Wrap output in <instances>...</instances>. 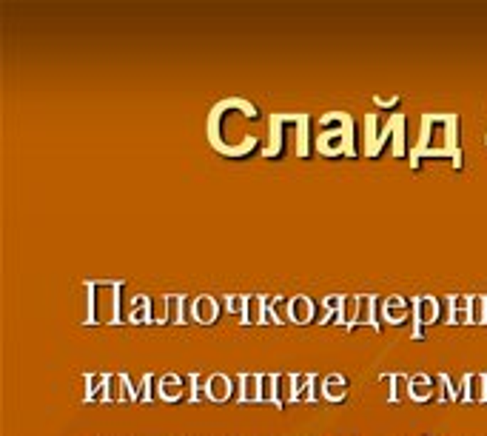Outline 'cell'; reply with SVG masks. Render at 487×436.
Segmentation results:
<instances>
[{"instance_id": "14", "label": "cell", "mask_w": 487, "mask_h": 436, "mask_svg": "<svg viewBox=\"0 0 487 436\" xmlns=\"http://www.w3.org/2000/svg\"><path fill=\"white\" fill-rule=\"evenodd\" d=\"M447 305H450V322L456 325H465V322H473V297H447Z\"/></svg>"}, {"instance_id": "3", "label": "cell", "mask_w": 487, "mask_h": 436, "mask_svg": "<svg viewBox=\"0 0 487 436\" xmlns=\"http://www.w3.org/2000/svg\"><path fill=\"white\" fill-rule=\"evenodd\" d=\"M410 305H413V328H410V336L413 339H422L424 336L422 328L424 325H433L439 320L442 302L436 297H416V299H410Z\"/></svg>"}, {"instance_id": "17", "label": "cell", "mask_w": 487, "mask_h": 436, "mask_svg": "<svg viewBox=\"0 0 487 436\" xmlns=\"http://www.w3.org/2000/svg\"><path fill=\"white\" fill-rule=\"evenodd\" d=\"M436 382L442 385V391H439V396H436L439 402H447V399H450V402H456V399L462 402V382L456 385V382L447 377V373H439V377H436Z\"/></svg>"}, {"instance_id": "21", "label": "cell", "mask_w": 487, "mask_h": 436, "mask_svg": "<svg viewBox=\"0 0 487 436\" xmlns=\"http://www.w3.org/2000/svg\"><path fill=\"white\" fill-rule=\"evenodd\" d=\"M168 320L171 322H186V297H179V294L168 297Z\"/></svg>"}, {"instance_id": "16", "label": "cell", "mask_w": 487, "mask_h": 436, "mask_svg": "<svg viewBox=\"0 0 487 436\" xmlns=\"http://www.w3.org/2000/svg\"><path fill=\"white\" fill-rule=\"evenodd\" d=\"M388 382H390V394H388L390 402H399V399L410 396V377L408 373H390Z\"/></svg>"}, {"instance_id": "5", "label": "cell", "mask_w": 487, "mask_h": 436, "mask_svg": "<svg viewBox=\"0 0 487 436\" xmlns=\"http://www.w3.org/2000/svg\"><path fill=\"white\" fill-rule=\"evenodd\" d=\"M191 317H194L197 322H202V325H214L217 317H220V302H217V297H208V294L194 297V302H191Z\"/></svg>"}, {"instance_id": "6", "label": "cell", "mask_w": 487, "mask_h": 436, "mask_svg": "<svg viewBox=\"0 0 487 436\" xmlns=\"http://www.w3.org/2000/svg\"><path fill=\"white\" fill-rule=\"evenodd\" d=\"M376 305H379V297H374V294L359 297V311H356L353 328H356V325H371L374 331H379L382 325H379V320H376ZM353 328H351V331H353Z\"/></svg>"}, {"instance_id": "15", "label": "cell", "mask_w": 487, "mask_h": 436, "mask_svg": "<svg viewBox=\"0 0 487 436\" xmlns=\"http://www.w3.org/2000/svg\"><path fill=\"white\" fill-rule=\"evenodd\" d=\"M433 396H439L436 388H433V380L428 377V373H413V377H410V399L428 402Z\"/></svg>"}, {"instance_id": "20", "label": "cell", "mask_w": 487, "mask_h": 436, "mask_svg": "<svg viewBox=\"0 0 487 436\" xmlns=\"http://www.w3.org/2000/svg\"><path fill=\"white\" fill-rule=\"evenodd\" d=\"M186 382L191 385V391H189V402H200V399L208 396V382H202L200 373H189Z\"/></svg>"}, {"instance_id": "11", "label": "cell", "mask_w": 487, "mask_h": 436, "mask_svg": "<svg viewBox=\"0 0 487 436\" xmlns=\"http://www.w3.org/2000/svg\"><path fill=\"white\" fill-rule=\"evenodd\" d=\"M126 317H129V322H154V302H151V297H145V294L131 297Z\"/></svg>"}, {"instance_id": "19", "label": "cell", "mask_w": 487, "mask_h": 436, "mask_svg": "<svg viewBox=\"0 0 487 436\" xmlns=\"http://www.w3.org/2000/svg\"><path fill=\"white\" fill-rule=\"evenodd\" d=\"M262 311H265V297H248L242 322H262Z\"/></svg>"}, {"instance_id": "25", "label": "cell", "mask_w": 487, "mask_h": 436, "mask_svg": "<svg viewBox=\"0 0 487 436\" xmlns=\"http://www.w3.org/2000/svg\"><path fill=\"white\" fill-rule=\"evenodd\" d=\"M487 320V297H473V322Z\"/></svg>"}, {"instance_id": "12", "label": "cell", "mask_w": 487, "mask_h": 436, "mask_svg": "<svg viewBox=\"0 0 487 436\" xmlns=\"http://www.w3.org/2000/svg\"><path fill=\"white\" fill-rule=\"evenodd\" d=\"M205 382H208V399H214V402L231 399V394H234V380L228 377V373H211Z\"/></svg>"}, {"instance_id": "27", "label": "cell", "mask_w": 487, "mask_h": 436, "mask_svg": "<svg viewBox=\"0 0 487 436\" xmlns=\"http://www.w3.org/2000/svg\"><path fill=\"white\" fill-rule=\"evenodd\" d=\"M376 103H379V106H397L399 98H376Z\"/></svg>"}, {"instance_id": "10", "label": "cell", "mask_w": 487, "mask_h": 436, "mask_svg": "<svg viewBox=\"0 0 487 436\" xmlns=\"http://www.w3.org/2000/svg\"><path fill=\"white\" fill-rule=\"evenodd\" d=\"M484 402L487 399V382L484 373H465L462 377V402Z\"/></svg>"}, {"instance_id": "22", "label": "cell", "mask_w": 487, "mask_h": 436, "mask_svg": "<svg viewBox=\"0 0 487 436\" xmlns=\"http://www.w3.org/2000/svg\"><path fill=\"white\" fill-rule=\"evenodd\" d=\"M106 402H120L123 399V377H109L106 380V394H103Z\"/></svg>"}, {"instance_id": "28", "label": "cell", "mask_w": 487, "mask_h": 436, "mask_svg": "<svg viewBox=\"0 0 487 436\" xmlns=\"http://www.w3.org/2000/svg\"><path fill=\"white\" fill-rule=\"evenodd\" d=\"M484 382H487V373H484Z\"/></svg>"}, {"instance_id": "24", "label": "cell", "mask_w": 487, "mask_h": 436, "mask_svg": "<svg viewBox=\"0 0 487 436\" xmlns=\"http://www.w3.org/2000/svg\"><path fill=\"white\" fill-rule=\"evenodd\" d=\"M246 302L248 297H225V311H231V314H246Z\"/></svg>"}, {"instance_id": "1", "label": "cell", "mask_w": 487, "mask_h": 436, "mask_svg": "<svg viewBox=\"0 0 487 436\" xmlns=\"http://www.w3.org/2000/svg\"><path fill=\"white\" fill-rule=\"evenodd\" d=\"M422 154L428 157H453V163L459 166L462 151H459V117L456 114H424L422 117V132L419 143L413 148V163H419Z\"/></svg>"}, {"instance_id": "7", "label": "cell", "mask_w": 487, "mask_h": 436, "mask_svg": "<svg viewBox=\"0 0 487 436\" xmlns=\"http://www.w3.org/2000/svg\"><path fill=\"white\" fill-rule=\"evenodd\" d=\"M186 394V380L177 377V373H163L157 380V396L166 399V402H177Z\"/></svg>"}, {"instance_id": "4", "label": "cell", "mask_w": 487, "mask_h": 436, "mask_svg": "<svg viewBox=\"0 0 487 436\" xmlns=\"http://www.w3.org/2000/svg\"><path fill=\"white\" fill-rule=\"evenodd\" d=\"M408 314H413V305L405 297H385L382 299V320L390 325H402L408 320Z\"/></svg>"}, {"instance_id": "18", "label": "cell", "mask_w": 487, "mask_h": 436, "mask_svg": "<svg viewBox=\"0 0 487 436\" xmlns=\"http://www.w3.org/2000/svg\"><path fill=\"white\" fill-rule=\"evenodd\" d=\"M106 380H109V373H91V377H86V402L91 399H97L106 394Z\"/></svg>"}, {"instance_id": "8", "label": "cell", "mask_w": 487, "mask_h": 436, "mask_svg": "<svg viewBox=\"0 0 487 436\" xmlns=\"http://www.w3.org/2000/svg\"><path fill=\"white\" fill-rule=\"evenodd\" d=\"M239 382V402H262V373H242Z\"/></svg>"}, {"instance_id": "9", "label": "cell", "mask_w": 487, "mask_h": 436, "mask_svg": "<svg viewBox=\"0 0 487 436\" xmlns=\"http://www.w3.org/2000/svg\"><path fill=\"white\" fill-rule=\"evenodd\" d=\"M314 311H317L314 299L299 294V297H294L291 305H288V320L296 322V325H308V322L314 320Z\"/></svg>"}, {"instance_id": "2", "label": "cell", "mask_w": 487, "mask_h": 436, "mask_svg": "<svg viewBox=\"0 0 487 436\" xmlns=\"http://www.w3.org/2000/svg\"><path fill=\"white\" fill-rule=\"evenodd\" d=\"M319 151L328 154V157H337V154H348L353 157L356 148H353V120L348 114H340V111H330L322 126H319Z\"/></svg>"}, {"instance_id": "26", "label": "cell", "mask_w": 487, "mask_h": 436, "mask_svg": "<svg viewBox=\"0 0 487 436\" xmlns=\"http://www.w3.org/2000/svg\"><path fill=\"white\" fill-rule=\"evenodd\" d=\"M154 322H171L168 320V297H160V302H154Z\"/></svg>"}, {"instance_id": "13", "label": "cell", "mask_w": 487, "mask_h": 436, "mask_svg": "<svg viewBox=\"0 0 487 436\" xmlns=\"http://www.w3.org/2000/svg\"><path fill=\"white\" fill-rule=\"evenodd\" d=\"M322 396L328 402H342L348 396V380L342 377V373H328V377L322 380Z\"/></svg>"}, {"instance_id": "23", "label": "cell", "mask_w": 487, "mask_h": 436, "mask_svg": "<svg viewBox=\"0 0 487 436\" xmlns=\"http://www.w3.org/2000/svg\"><path fill=\"white\" fill-rule=\"evenodd\" d=\"M157 377L154 373H145V377L140 380V402H151L154 399V394H157Z\"/></svg>"}]
</instances>
